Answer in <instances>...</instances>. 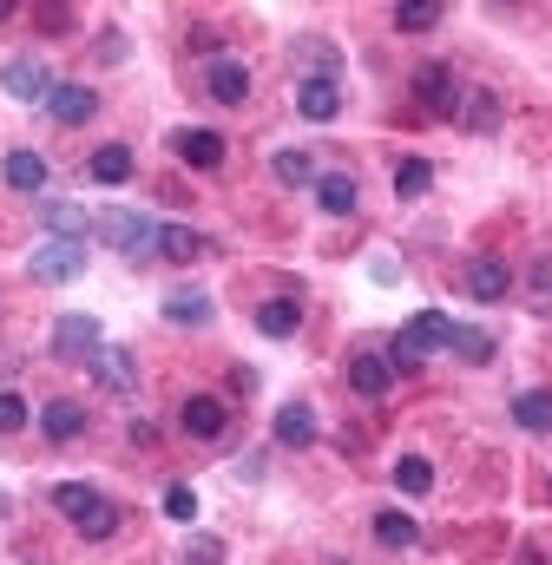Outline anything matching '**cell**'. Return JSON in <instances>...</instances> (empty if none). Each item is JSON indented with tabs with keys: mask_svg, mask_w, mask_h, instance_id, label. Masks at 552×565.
I'll use <instances>...</instances> for the list:
<instances>
[{
	"mask_svg": "<svg viewBox=\"0 0 552 565\" xmlns=\"http://www.w3.org/2000/svg\"><path fill=\"white\" fill-rule=\"evenodd\" d=\"M448 336H454V323H448L441 309H421L408 329H395V342H388V369H395V375H421L428 349H448Z\"/></svg>",
	"mask_w": 552,
	"mask_h": 565,
	"instance_id": "obj_1",
	"label": "cell"
},
{
	"mask_svg": "<svg viewBox=\"0 0 552 565\" xmlns=\"http://www.w3.org/2000/svg\"><path fill=\"white\" fill-rule=\"evenodd\" d=\"M92 230H99L112 250H125V257L158 250V224H151V217H138V211H99V217H92Z\"/></svg>",
	"mask_w": 552,
	"mask_h": 565,
	"instance_id": "obj_2",
	"label": "cell"
},
{
	"mask_svg": "<svg viewBox=\"0 0 552 565\" xmlns=\"http://www.w3.org/2000/svg\"><path fill=\"white\" fill-rule=\"evenodd\" d=\"M0 86H7L20 105H46V99H53V72H46V59H33V53H13V59L0 66Z\"/></svg>",
	"mask_w": 552,
	"mask_h": 565,
	"instance_id": "obj_3",
	"label": "cell"
},
{
	"mask_svg": "<svg viewBox=\"0 0 552 565\" xmlns=\"http://www.w3.org/2000/svg\"><path fill=\"white\" fill-rule=\"evenodd\" d=\"M79 276H86V244L53 237L33 250V283H79Z\"/></svg>",
	"mask_w": 552,
	"mask_h": 565,
	"instance_id": "obj_4",
	"label": "cell"
},
{
	"mask_svg": "<svg viewBox=\"0 0 552 565\" xmlns=\"http://www.w3.org/2000/svg\"><path fill=\"white\" fill-rule=\"evenodd\" d=\"M99 349H105V342H99V323H92V316H59V323H53V355H59V362H92Z\"/></svg>",
	"mask_w": 552,
	"mask_h": 565,
	"instance_id": "obj_5",
	"label": "cell"
},
{
	"mask_svg": "<svg viewBox=\"0 0 552 565\" xmlns=\"http://www.w3.org/2000/svg\"><path fill=\"white\" fill-rule=\"evenodd\" d=\"M415 99H421L428 112H454V105H461L454 66H441V59H421V66H415Z\"/></svg>",
	"mask_w": 552,
	"mask_h": 565,
	"instance_id": "obj_6",
	"label": "cell"
},
{
	"mask_svg": "<svg viewBox=\"0 0 552 565\" xmlns=\"http://www.w3.org/2000/svg\"><path fill=\"white\" fill-rule=\"evenodd\" d=\"M171 151H178L184 165H198V171H217V165H224V132L184 125V132H171Z\"/></svg>",
	"mask_w": 552,
	"mask_h": 565,
	"instance_id": "obj_7",
	"label": "cell"
},
{
	"mask_svg": "<svg viewBox=\"0 0 552 565\" xmlns=\"http://www.w3.org/2000/svg\"><path fill=\"white\" fill-rule=\"evenodd\" d=\"M507 290H514V270L500 257H467V296L474 303H507Z\"/></svg>",
	"mask_w": 552,
	"mask_h": 565,
	"instance_id": "obj_8",
	"label": "cell"
},
{
	"mask_svg": "<svg viewBox=\"0 0 552 565\" xmlns=\"http://www.w3.org/2000/svg\"><path fill=\"white\" fill-rule=\"evenodd\" d=\"M178 421H184V434H191V441H224V428H230V408H224L217 395H191Z\"/></svg>",
	"mask_w": 552,
	"mask_h": 565,
	"instance_id": "obj_9",
	"label": "cell"
},
{
	"mask_svg": "<svg viewBox=\"0 0 552 565\" xmlns=\"http://www.w3.org/2000/svg\"><path fill=\"white\" fill-rule=\"evenodd\" d=\"M204 92H211L217 105H244V99H250V72H244L237 59H211V66H204Z\"/></svg>",
	"mask_w": 552,
	"mask_h": 565,
	"instance_id": "obj_10",
	"label": "cell"
},
{
	"mask_svg": "<svg viewBox=\"0 0 552 565\" xmlns=\"http://www.w3.org/2000/svg\"><path fill=\"white\" fill-rule=\"evenodd\" d=\"M46 112H53L59 125H86V118L99 112V92H92V86H79V79H66V86H53Z\"/></svg>",
	"mask_w": 552,
	"mask_h": 565,
	"instance_id": "obj_11",
	"label": "cell"
},
{
	"mask_svg": "<svg viewBox=\"0 0 552 565\" xmlns=\"http://www.w3.org/2000/svg\"><path fill=\"white\" fill-rule=\"evenodd\" d=\"M296 112L316 118V125H329L342 112V86L336 79H296Z\"/></svg>",
	"mask_w": 552,
	"mask_h": 565,
	"instance_id": "obj_12",
	"label": "cell"
},
{
	"mask_svg": "<svg viewBox=\"0 0 552 565\" xmlns=\"http://www.w3.org/2000/svg\"><path fill=\"white\" fill-rule=\"evenodd\" d=\"M316 204H323L329 217H349V211L362 204V191H356L349 171H323V178H316Z\"/></svg>",
	"mask_w": 552,
	"mask_h": 565,
	"instance_id": "obj_13",
	"label": "cell"
},
{
	"mask_svg": "<svg viewBox=\"0 0 552 565\" xmlns=\"http://www.w3.org/2000/svg\"><path fill=\"white\" fill-rule=\"evenodd\" d=\"M388 382H395V369H388V355H349V388L356 395H388Z\"/></svg>",
	"mask_w": 552,
	"mask_h": 565,
	"instance_id": "obj_14",
	"label": "cell"
},
{
	"mask_svg": "<svg viewBox=\"0 0 552 565\" xmlns=\"http://www.w3.org/2000/svg\"><path fill=\"white\" fill-rule=\"evenodd\" d=\"M165 323L204 329V323H211V296H204V290H171V296H165Z\"/></svg>",
	"mask_w": 552,
	"mask_h": 565,
	"instance_id": "obj_15",
	"label": "cell"
},
{
	"mask_svg": "<svg viewBox=\"0 0 552 565\" xmlns=\"http://www.w3.org/2000/svg\"><path fill=\"white\" fill-rule=\"evenodd\" d=\"M257 329H263V336H277V342H283V336H296V329H303V303H296V296H270V303L257 309Z\"/></svg>",
	"mask_w": 552,
	"mask_h": 565,
	"instance_id": "obj_16",
	"label": "cell"
},
{
	"mask_svg": "<svg viewBox=\"0 0 552 565\" xmlns=\"http://www.w3.org/2000/svg\"><path fill=\"white\" fill-rule=\"evenodd\" d=\"M40 428H46V441H79L86 434V408L79 402H46L40 408Z\"/></svg>",
	"mask_w": 552,
	"mask_h": 565,
	"instance_id": "obj_17",
	"label": "cell"
},
{
	"mask_svg": "<svg viewBox=\"0 0 552 565\" xmlns=\"http://www.w3.org/2000/svg\"><path fill=\"white\" fill-rule=\"evenodd\" d=\"M375 540H382L388 553H408V546L421 540V527H415V513H402V507H382V513H375Z\"/></svg>",
	"mask_w": 552,
	"mask_h": 565,
	"instance_id": "obj_18",
	"label": "cell"
},
{
	"mask_svg": "<svg viewBox=\"0 0 552 565\" xmlns=\"http://www.w3.org/2000/svg\"><path fill=\"white\" fill-rule=\"evenodd\" d=\"M296 72H303V79H336V72H342V53H336L329 39H303V46H296Z\"/></svg>",
	"mask_w": 552,
	"mask_h": 565,
	"instance_id": "obj_19",
	"label": "cell"
},
{
	"mask_svg": "<svg viewBox=\"0 0 552 565\" xmlns=\"http://www.w3.org/2000/svg\"><path fill=\"white\" fill-rule=\"evenodd\" d=\"M454 118H461L467 132H494V125H500V99H494L487 86H474V92L454 105Z\"/></svg>",
	"mask_w": 552,
	"mask_h": 565,
	"instance_id": "obj_20",
	"label": "cell"
},
{
	"mask_svg": "<svg viewBox=\"0 0 552 565\" xmlns=\"http://www.w3.org/2000/svg\"><path fill=\"white\" fill-rule=\"evenodd\" d=\"M40 217H46V230H59L66 244H86V230H92V217H86L79 204H59V197H46Z\"/></svg>",
	"mask_w": 552,
	"mask_h": 565,
	"instance_id": "obj_21",
	"label": "cell"
},
{
	"mask_svg": "<svg viewBox=\"0 0 552 565\" xmlns=\"http://www.w3.org/2000/svg\"><path fill=\"white\" fill-rule=\"evenodd\" d=\"M448 349H454L461 362H474V369H487L500 342H494V329H467V323H454V336H448Z\"/></svg>",
	"mask_w": 552,
	"mask_h": 565,
	"instance_id": "obj_22",
	"label": "cell"
},
{
	"mask_svg": "<svg viewBox=\"0 0 552 565\" xmlns=\"http://www.w3.org/2000/svg\"><path fill=\"white\" fill-rule=\"evenodd\" d=\"M92 375H99L105 388H119V395H132V388H138V369H132V355H125V349H99V355H92Z\"/></svg>",
	"mask_w": 552,
	"mask_h": 565,
	"instance_id": "obj_23",
	"label": "cell"
},
{
	"mask_svg": "<svg viewBox=\"0 0 552 565\" xmlns=\"http://www.w3.org/2000/svg\"><path fill=\"white\" fill-rule=\"evenodd\" d=\"M277 441H283V448H309V441H316V415H309V402L277 408Z\"/></svg>",
	"mask_w": 552,
	"mask_h": 565,
	"instance_id": "obj_24",
	"label": "cell"
},
{
	"mask_svg": "<svg viewBox=\"0 0 552 565\" xmlns=\"http://www.w3.org/2000/svg\"><path fill=\"white\" fill-rule=\"evenodd\" d=\"M7 184L26 191V197L46 191V158H40V151H7Z\"/></svg>",
	"mask_w": 552,
	"mask_h": 565,
	"instance_id": "obj_25",
	"label": "cell"
},
{
	"mask_svg": "<svg viewBox=\"0 0 552 565\" xmlns=\"http://www.w3.org/2000/svg\"><path fill=\"white\" fill-rule=\"evenodd\" d=\"M86 171H92L99 184H125V178H132V145H99Z\"/></svg>",
	"mask_w": 552,
	"mask_h": 565,
	"instance_id": "obj_26",
	"label": "cell"
},
{
	"mask_svg": "<svg viewBox=\"0 0 552 565\" xmlns=\"http://www.w3.org/2000/svg\"><path fill=\"white\" fill-rule=\"evenodd\" d=\"M158 257L191 263V257H204V237H198V230H184V224H158Z\"/></svg>",
	"mask_w": 552,
	"mask_h": 565,
	"instance_id": "obj_27",
	"label": "cell"
},
{
	"mask_svg": "<svg viewBox=\"0 0 552 565\" xmlns=\"http://www.w3.org/2000/svg\"><path fill=\"white\" fill-rule=\"evenodd\" d=\"M270 171H277V184H290V191L316 184V158H309V151H277V158H270Z\"/></svg>",
	"mask_w": 552,
	"mask_h": 565,
	"instance_id": "obj_28",
	"label": "cell"
},
{
	"mask_svg": "<svg viewBox=\"0 0 552 565\" xmlns=\"http://www.w3.org/2000/svg\"><path fill=\"white\" fill-rule=\"evenodd\" d=\"M514 421H520L527 434H552V395H547V388L520 395V402H514Z\"/></svg>",
	"mask_w": 552,
	"mask_h": 565,
	"instance_id": "obj_29",
	"label": "cell"
},
{
	"mask_svg": "<svg viewBox=\"0 0 552 565\" xmlns=\"http://www.w3.org/2000/svg\"><path fill=\"white\" fill-rule=\"evenodd\" d=\"M395 26L402 33H435L441 26V0H402L395 7Z\"/></svg>",
	"mask_w": 552,
	"mask_h": 565,
	"instance_id": "obj_30",
	"label": "cell"
},
{
	"mask_svg": "<svg viewBox=\"0 0 552 565\" xmlns=\"http://www.w3.org/2000/svg\"><path fill=\"white\" fill-rule=\"evenodd\" d=\"M395 487H402L408 500H421V494L435 487V467H428L421 454H402V461H395Z\"/></svg>",
	"mask_w": 552,
	"mask_h": 565,
	"instance_id": "obj_31",
	"label": "cell"
},
{
	"mask_svg": "<svg viewBox=\"0 0 552 565\" xmlns=\"http://www.w3.org/2000/svg\"><path fill=\"white\" fill-rule=\"evenodd\" d=\"M428 184H435V165L428 158H402L395 165V197H421Z\"/></svg>",
	"mask_w": 552,
	"mask_h": 565,
	"instance_id": "obj_32",
	"label": "cell"
},
{
	"mask_svg": "<svg viewBox=\"0 0 552 565\" xmlns=\"http://www.w3.org/2000/svg\"><path fill=\"white\" fill-rule=\"evenodd\" d=\"M53 507H59L66 520H79V513H92V507H99V487H79V481H66V487H53Z\"/></svg>",
	"mask_w": 552,
	"mask_h": 565,
	"instance_id": "obj_33",
	"label": "cell"
},
{
	"mask_svg": "<svg viewBox=\"0 0 552 565\" xmlns=\"http://www.w3.org/2000/svg\"><path fill=\"white\" fill-rule=\"evenodd\" d=\"M72 527H79V540H112V533H119V507H112V500H99V507H92V513H79Z\"/></svg>",
	"mask_w": 552,
	"mask_h": 565,
	"instance_id": "obj_34",
	"label": "cell"
},
{
	"mask_svg": "<svg viewBox=\"0 0 552 565\" xmlns=\"http://www.w3.org/2000/svg\"><path fill=\"white\" fill-rule=\"evenodd\" d=\"M165 520H178V527H191L198 520V494L178 481V487H165Z\"/></svg>",
	"mask_w": 552,
	"mask_h": 565,
	"instance_id": "obj_35",
	"label": "cell"
},
{
	"mask_svg": "<svg viewBox=\"0 0 552 565\" xmlns=\"http://www.w3.org/2000/svg\"><path fill=\"white\" fill-rule=\"evenodd\" d=\"M184 565H224V540H211V533H198V540L184 546Z\"/></svg>",
	"mask_w": 552,
	"mask_h": 565,
	"instance_id": "obj_36",
	"label": "cell"
},
{
	"mask_svg": "<svg viewBox=\"0 0 552 565\" xmlns=\"http://www.w3.org/2000/svg\"><path fill=\"white\" fill-rule=\"evenodd\" d=\"M26 428V402L13 388H0V434H20Z\"/></svg>",
	"mask_w": 552,
	"mask_h": 565,
	"instance_id": "obj_37",
	"label": "cell"
},
{
	"mask_svg": "<svg viewBox=\"0 0 552 565\" xmlns=\"http://www.w3.org/2000/svg\"><path fill=\"white\" fill-rule=\"evenodd\" d=\"M533 290H540V303L552 309V257H540V263H533Z\"/></svg>",
	"mask_w": 552,
	"mask_h": 565,
	"instance_id": "obj_38",
	"label": "cell"
},
{
	"mask_svg": "<svg viewBox=\"0 0 552 565\" xmlns=\"http://www.w3.org/2000/svg\"><path fill=\"white\" fill-rule=\"evenodd\" d=\"M40 26H46V33H66V26H72V13H66V7H40Z\"/></svg>",
	"mask_w": 552,
	"mask_h": 565,
	"instance_id": "obj_39",
	"label": "cell"
},
{
	"mask_svg": "<svg viewBox=\"0 0 552 565\" xmlns=\"http://www.w3.org/2000/svg\"><path fill=\"white\" fill-rule=\"evenodd\" d=\"M7 13H13V7H7V0H0V20H7Z\"/></svg>",
	"mask_w": 552,
	"mask_h": 565,
	"instance_id": "obj_40",
	"label": "cell"
}]
</instances>
